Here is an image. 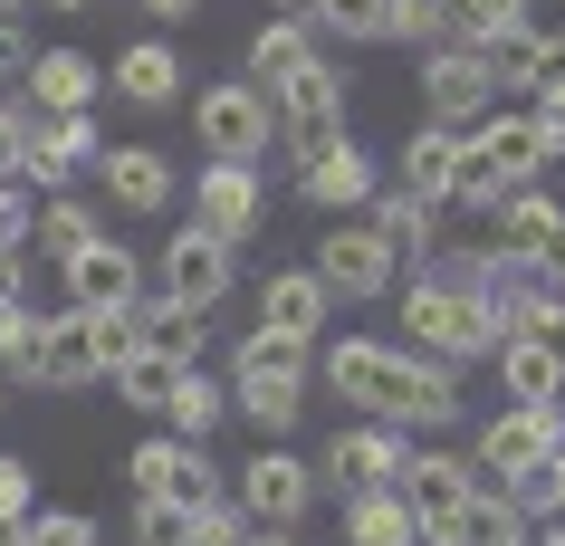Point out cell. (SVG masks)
I'll return each mask as SVG.
<instances>
[{
  "mask_svg": "<svg viewBox=\"0 0 565 546\" xmlns=\"http://www.w3.org/2000/svg\"><path fill=\"white\" fill-rule=\"evenodd\" d=\"M327 384H335V403H355V413H374V422H422V431L460 422V364L413 355V345H384V335H335Z\"/></svg>",
  "mask_w": 565,
  "mask_h": 546,
  "instance_id": "6da1fadb",
  "label": "cell"
},
{
  "mask_svg": "<svg viewBox=\"0 0 565 546\" xmlns=\"http://www.w3.org/2000/svg\"><path fill=\"white\" fill-rule=\"evenodd\" d=\"M135 345H145L135 307H125V317L58 307V317H49V335H39V374H30V384H49V394H77V384H96V374H116Z\"/></svg>",
  "mask_w": 565,
  "mask_h": 546,
  "instance_id": "7a4b0ae2",
  "label": "cell"
},
{
  "mask_svg": "<svg viewBox=\"0 0 565 546\" xmlns=\"http://www.w3.org/2000/svg\"><path fill=\"white\" fill-rule=\"evenodd\" d=\"M403 335H413V355H441V364H479V355L508 345L499 307L450 298L441 278H413V288H403Z\"/></svg>",
  "mask_w": 565,
  "mask_h": 546,
  "instance_id": "3957f363",
  "label": "cell"
},
{
  "mask_svg": "<svg viewBox=\"0 0 565 546\" xmlns=\"http://www.w3.org/2000/svg\"><path fill=\"white\" fill-rule=\"evenodd\" d=\"M192 125H202V153H221V163H259V153L278 144V106H268V87H249V77L202 87L192 96Z\"/></svg>",
  "mask_w": 565,
  "mask_h": 546,
  "instance_id": "277c9868",
  "label": "cell"
},
{
  "mask_svg": "<svg viewBox=\"0 0 565 546\" xmlns=\"http://www.w3.org/2000/svg\"><path fill=\"white\" fill-rule=\"evenodd\" d=\"M556 451H565V403H508V413L479 422L470 470L479 480H518V470H536V460H556Z\"/></svg>",
  "mask_w": 565,
  "mask_h": 546,
  "instance_id": "5b68a950",
  "label": "cell"
},
{
  "mask_svg": "<svg viewBox=\"0 0 565 546\" xmlns=\"http://www.w3.org/2000/svg\"><path fill=\"white\" fill-rule=\"evenodd\" d=\"M96 163H106V135H96L87 106H67V116H39L30 106V153H20V182H87Z\"/></svg>",
  "mask_w": 565,
  "mask_h": 546,
  "instance_id": "8992f818",
  "label": "cell"
},
{
  "mask_svg": "<svg viewBox=\"0 0 565 546\" xmlns=\"http://www.w3.org/2000/svg\"><path fill=\"white\" fill-rule=\"evenodd\" d=\"M153 298H173V307H192V317H211V307L231 298V240H211L202 221H192V231H173V240H163V269H153Z\"/></svg>",
  "mask_w": 565,
  "mask_h": 546,
  "instance_id": "52a82bcc",
  "label": "cell"
},
{
  "mask_svg": "<svg viewBox=\"0 0 565 546\" xmlns=\"http://www.w3.org/2000/svg\"><path fill=\"white\" fill-rule=\"evenodd\" d=\"M403 460H413V441H403V422H355V431H335L327 460H317V480L327 489H393L403 480Z\"/></svg>",
  "mask_w": 565,
  "mask_h": 546,
  "instance_id": "ba28073f",
  "label": "cell"
},
{
  "mask_svg": "<svg viewBox=\"0 0 565 546\" xmlns=\"http://www.w3.org/2000/svg\"><path fill=\"white\" fill-rule=\"evenodd\" d=\"M489 221H499V249H518V259H527V269L565 298V202H546V192H527V182H518Z\"/></svg>",
  "mask_w": 565,
  "mask_h": 546,
  "instance_id": "9c48e42d",
  "label": "cell"
},
{
  "mask_svg": "<svg viewBox=\"0 0 565 546\" xmlns=\"http://www.w3.org/2000/svg\"><path fill=\"white\" fill-rule=\"evenodd\" d=\"M422 106H431V125H460V135L499 106V87H489V67H479L470 39H450V49L422 58Z\"/></svg>",
  "mask_w": 565,
  "mask_h": 546,
  "instance_id": "30bf717a",
  "label": "cell"
},
{
  "mask_svg": "<svg viewBox=\"0 0 565 546\" xmlns=\"http://www.w3.org/2000/svg\"><path fill=\"white\" fill-rule=\"evenodd\" d=\"M231 499L259 517V527H298L307 499H317V460H298V451H249V470L231 480Z\"/></svg>",
  "mask_w": 565,
  "mask_h": 546,
  "instance_id": "8fae6325",
  "label": "cell"
},
{
  "mask_svg": "<svg viewBox=\"0 0 565 546\" xmlns=\"http://www.w3.org/2000/svg\"><path fill=\"white\" fill-rule=\"evenodd\" d=\"M307 259H317V288H327L335 307H364V298L393 288V249L374 240V221H364V231H327Z\"/></svg>",
  "mask_w": 565,
  "mask_h": 546,
  "instance_id": "7c38bea8",
  "label": "cell"
},
{
  "mask_svg": "<svg viewBox=\"0 0 565 546\" xmlns=\"http://www.w3.org/2000/svg\"><path fill=\"white\" fill-rule=\"evenodd\" d=\"M135 298H145V259H135L125 240H106V231H96V240L77 249V259H67V307H96V317H125Z\"/></svg>",
  "mask_w": 565,
  "mask_h": 546,
  "instance_id": "4fadbf2b",
  "label": "cell"
},
{
  "mask_svg": "<svg viewBox=\"0 0 565 546\" xmlns=\"http://www.w3.org/2000/svg\"><path fill=\"white\" fill-rule=\"evenodd\" d=\"M192 221H202L211 240H249V231H259V163H221V153H211L202 163V182H192Z\"/></svg>",
  "mask_w": 565,
  "mask_h": 546,
  "instance_id": "5bb4252c",
  "label": "cell"
},
{
  "mask_svg": "<svg viewBox=\"0 0 565 546\" xmlns=\"http://www.w3.org/2000/svg\"><path fill=\"white\" fill-rule=\"evenodd\" d=\"M470 153L499 182H536L546 173V125H536V106H489V116L470 125Z\"/></svg>",
  "mask_w": 565,
  "mask_h": 546,
  "instance_id": "9a60e30c",
  "label": "cell"
},
{
  "mask_svg": "<svg viewBox=\"0 0 565 546\" xmlns=\"http://www.w3.org/2000/svg\"><path fill=\"white\" fill-rule=\"evenodd\" d=\"M393 489H403V508L422 517V546H431V527H441V517H450V508H460V499L479 489V470H470L460 451H413Z\"/></svg>",
  "mask_w": 565,
  "mask_h": 546,
  "instance_id": "2e32d148",
  "label": "cell"
},
{
  "mask_svg": "<svg viewBox=\"0 0 565 546\" xmlns=\"http://www.w3.org/2000/svg\"><path fill=\"white\" fill-rule=\"evenodd\" d=\"M298 192L317 202V212H355V202H374V163H364V144L345 135V144L307 153V163H298Z\"/></svg>",
  "mask_w": 565,
  "mask_h": 546,
  "instance_id": "e0dca14e",
  "label": "cell"
},
{
  "mask_svg": "<svg viewBox=\"0 0 565 546\" xmlns=\"http://www.w3.org/2000/svg\"><path fill=\"white\" fill-rule=\"evenodd\" d=\"M450 163H460V125H413V135H403V163H393V192H413V202H431V212H441L450 202Z\"/></svg>",
  "mask_w": 565,
  "mask_h": 546,
  "instance_id": "ac0fdd59",
  "label": "cell"
},
{
  "mask_svg": "<svg viewBox=\"0 0 565 546\" xmlns=\"http://www.w3.org/2000/svg\"><path fill=\"white\" fill-rule=\"evenodd\" d=\"M96 87H106V67H96L87 49H39V58H30V106H39V116L96 106Z\"/></svg>",
  "mask_w": 565,
  "mask_h": 546,
  "instance_id": "d6986e66",
  "label": "cell"
},
{
  "mask_svg": "<svg viewBox=\"0 0 565 546\" xmlns=\"http://www.w3.org/2000/svg\"><path fill=\"white\" fill-rule=\"evenodd\" d=\"M431 546H527V517L508 508V489H470V499L431 527Z\"/></svg>",
  "mask_w": 565,
  "mask_h": 546,
  "instance_id": "ffe728a7",
  "label": "cell"
},
{
  "mask_svg": "<svg viewBox=\"0 0 565 546\" xmlns=\"http://www.w3.org/2000/svg\"><path fill=\"white\" fill-rule=\"evenodd\" d=\"M298 394H307V374H278V364H231V413H249L268 441L298 422Z\"/></svg>",
  "mask_w": 565,
  "mask_h": 546,
  "instance_id": "44dd1931",
  "label": "cell"
},
{
  "mask_svg": "<svg viewBox=\"0 0 565 546\" xmlns=\"http://www.w3.org/2000/svg\"><path fill=\"white\" fill-rule=\"evenodd\" d=\"M470 49H479V67H489V87H499V96H527L536 87V58H546V30H536V20H508V30H479Z\"/></svg>",
  "mask_w": 565,
  "mask_h": 546,
  "instance_id": "7402d4cb",
  "label": "cell"
},
{
  "mask_svg": "<svg viewBox=\"0 0 565 546\" xmlns=\"http://www.w3.org/2000/svg\"><path fill=\"white\" fill-rule=\"evenodd\" d=\"M307 30H317L307 10H278L268 30H249V67H239V77H249V87H288V77L317 58V49H307Z\"/></svg>",
  "mask_w": 565,
  "mask_h": 546,
  "instance_id": "603a6c76",
  "label": "cell"
},
{
  "mask_svg": "<svg viewBox=\"0 0 565 546\" xmlns=\"http://www.w3.org/2000/svg\"><path fill=\"white\" fill-rule=\"evenodd\" d=\"M96 173H106V192H116V212H163V202H173V163H163L153 144H116Z\"/></svg>",
  "mask_w": 565,
  "mask_h": 546,
  "instance_id": "cb8c5ba5",
  "label": "cell"
},
{
  "mask_svg": "<svg viewBox=\"0 0 565 546\" xmlns=\"http://www.w3.org/2000/svg\"><path fill=\"white\" fill-rule=\"evenodd\" d=\"M327 288H317V269H278L259 288V326H278V335H327Z\"/></svg>",
  "mask_w": 565,
  "mask_h": 546,
  "instance_id": "d4e9b609",
  "label": "cell"
},
{
  "mask_svg": "<svg viewBox=\"0 0 565 546\" xmlns=\"http://www.w3.org/2000/svg\"><path fill=\"white\" fill-rule=\"evenodd\" d=\"M116 96L125 106H173L182 96V58L163 49V39H135V49L116 58Z\"/></svg>",
  "mask_w": 565,
  "mask_h": 546,
  "instance_id": "484cf974",
  "label": "cell"
},
{
  "mask_svg": "<svg viewBox=\"0 0 565 546\" xmlns=\"http://www.w3.org/2000/svg\"><path fill=\"white\" fill-rule=\"evenodd\" d=\"M345 537L355 546H422V517L403 508V489H355L345 499Z\"/></svg>",
  "mask_w": 565,
  "mask_h": 546,
  "instance_id": "4316f807",
  "label": "cell"
},
{
  "mask_svg": "<svg viewBox=\"0 0 565 546\" xmlns=\"http://www.w3.org/2000/svg\"><path fill=\"white\" fill-rule=\"evenodd\" d=\"M431 231H441V212L413 202V192H384V202H374V240L393 249V269H403V259H431Z\"/></svg>",
  "mask_w": 565,
  "mask_h": 546,
  "instance_id": "83f0119b",
  "label": "cell"
},
{
  "mask_svg": "<svg viewBox=\"0 0 565 546\" xmlns=\"http://www.w3.org/2000/svg\"><path fill=\"white\" fill-rule=\"evenodd\" d=\"M182 374H192V364L182 355H163V345H135V355L116 364V394L135 403V413H163V403H173V384Z\"/></svg>",
  "mask_w": 565,
  "mask_h": 546,
  "instance_id": "f1b7e54d",
  "label": "cell"
},
{
  "mask_svg": "<svg viewBox=\"0 0 565 546\" xmlns=\"http://www.w3.org/2000/svg\"><path fill=\"white\" fill-rule=\"evenodd\" d=\"M499 374H508V394L518 403H565V364L536 345V335H508L499 345Z\"/></svg>",
  "mask_w": 565,
  "mask_h": 546,
  "instance_id": "f546056e",
  "label": "cell"
},
{
  "mask_svg": "<svg viewBox=\"0 0 565 546\" xmlns=\"http://www.w3.org/2000/svg\"><path fill=\"white\" fill-rule=\"evenodd\" d=\"M163 422H173L182 441H202V431H221V422H231V394H221L202 364H192V374L173 384V403H163Z\"/></svg>",
  "mask_w": 565,
  "mask_h": 546,
  "instance_id": "4dcf8cb0",
  "label": "cell"
},
{
  "mask_svg": "<svg viewBox=\"0 0 565 546\" xmlns=\"http://www.w3.org/2000/svg\"><path fill=\"white\" fill-rule=\"evenodd\" d=\"M39 335H49V317H39L30 298L0 307V374H10V384H30V374H39Z\"/></svg>",
  "mask_w": 565,
  "mask_h": 546,
  "instance_id": "1f68e13d",
  "label": "cell"
},
{
  "mask_svg": "<svg viewBox=\"0 0 565 546\" xmlns=\"http://www.w3.org/2000/svg\"><path fill=\"white\" fill-rule=\"evenodd\" d=\"M278 135H288V153H327V144H345V96H327V106H278Z\"/></svg>",
  "mask_w": 565,
  "mask_h": 546,
  "instance_id": "d6a6232c",
  "label": "cell"
},
{
  "mask_svg": "<svg viewBox=\"0 0 565 546\" xmlns=\"http://www.w3.org/2000/svg\"><path fill=\"white\" fill-rule=\"evenodd\" d=\"M87 240H96V212H87V202H49L39 231H30V249H39V259H58V269H67Z\"/></svg>",
  "mask_w": 565,
  "mask_h": 546,
  "instance_id": "836d02e7",
  "label": "cell"
},
{
  "mask_svg": "<svg viewBox=\"0 0 565 546\" xmlns=\"http://www.w3.org/2000/svg\"><path fill=\"white\" fill-rule=\"evenodd\" d=\"M135 546H202V508L192 499H135Z\"/></svg>",
  "mask_w": 565,
  "mask_h": 546,
  "instance_id": "e575fe53",
  "label": "cell"
},
{
  "mask_svg": "<svg viewBox=\"0 0 565 546\" xmlns=\"http://www.w3.org/2000/svg\"><path fill=\"white\" fill-rule=\"evenodd\" d=\"M508 20H527V0H441V49L479 39V30H508Z\"/></svg>",
  "mask_w": 565,
  "mask_h": 546,
  "instance_id": "d590c367",
  "label": "cell"
},
{
  "mask_svg": "<svg viewBox=\"0 0 565 546\" xmlns=\"http://www.w3.org/2000/svg\"><path fill=\"white\" fill-rule=\"evenodd\" d=\"M499 489H508V508L527 517V527L565 508V480H556V460H536V470H518V480H499Z\"/></svg>",
  "mask_w": 565,
  "mask_h": 546,
  "instance_id": "8d00e7d4",
  "label": "cell"
},
{
  "mask_svg": "<svg viewBox=\"0 0 565 546\" xmlns=\"http://www.w3.org/2000/svg\"><path fill=\"white\" fill-rule=\"evenodd\" d=\"M307 20H317V30H335V39H384L393 0H317Z\"/></svg>",
  "mask_w": 565,
  "mask_h": 546,
  "instance_id": "74e56055",
  "label": "cell"
},
{
  "mask_svg": "<svg viewBox=\"0 0 565 546\" xmlns=\"http://www.w3.org/2000/svg\"><path fill=\"white\" fill-rule=\"evenodd\" d=\"M20 546H96V517H77V508H39L30 527H20Z\"/></svg>",
  "mask_w": 565,
  "mask_h": 546,
  "instance_id": "f35d334b",
  "label": "cell"
},
{
  "mask_svg": "<svg viewBox=\"0 0 565 546\" xmlns=\"http://www.w3.org/2000/svg\"><path fill=\"white\" fill-rule=\"evenodd\" d=\"M384 39H413V49H441V0H393Z\"/></svg>",
  "mask_w": 565,
  "mask_h": 546,
  "instance_id": "ab89813d",
  "label": "cell"
},
{
  "mask_svg": "<svg viewBox=\"0 0 565 546\" xmlns=\"http://www.w3.org/2000/svg\"><path fill=\"white\" fill-rule=\"evenodd\" d=\"M30 231H39V202L20 192V173L0 182V249H30Z\"/></svg>",
  "mask_w": 565,
  "mask_h": 546,
  "instance_id": "60d3db41",
  "label": "cell"
},
{
  "mask_svg": "<svg viewBox=\"0 0 565 546\" xmlns=\"http://www.w3.org/2000/svg\"><path fill=\"white\" fill-rule=\"evenodd\" d=\"M508 335H536V345H546V355L565 364V298H536V307H527V317H518Z\"/></svg>",
  "mask_w": 565,
  "mask_h": 546,
  "instance_id": "b9f144b4",
  "label": "cell"
},
{
  "mask_svg": "<svg viewBox=\"0 0 565 546\" xmlns=\"http://www.w3.org/2000/svg\"><path fill=\"white\" fill-rule=\"evenodd\" d=\"M20 153H30V116H10V106H0V182L20 173Z\"/></svg>",
  "mask_w": 565,
  "mask_h": 546,
  "instance_id": "7bdbcfd3",
  "label": "cell"
},
{
  "mask_svg": "<svg viewBox=\"0 0 565 546\" xmlns=\"http://www.w3.org/2000/svg\"><path fill=\"white\" fill-rule=\"evenodd\" d=\"M527 96H565V30H546V58H536V87Z\"/></svg>",
  "mask_w": 565,
  "mask_h": 546,
  "instance_id": "ee69618b",
  "label": "cell"
},
{
  "mask_svg": "<svg viewBox=\"0 0 565 546\" xmlns=\"http://www.w3.org/2000/svg\"><path fill=\"white\" fill-rule=\"evenodd\" d=\"M536 125H546V163H565V96H527Z\"/></svg>",
  "mask_w": 565,
  "mask_h": 546,
  "instance_id": "f6af8a7d",
  "label": "cell"
},
{
  "mask_svg": "<svg viewBox=\"0 0 565 546\" xmlns=\"http://www.w3.org/2000/svg\"><path fill=\"white\" fill-rule=\"evenodd\" d=\"M30 460H10V451H0V508H30Z\"/></svg>",
  "mask_w": 565,
  "mask_h": 546,
  "instance_id": "bcb514c9",
  "label": "cell"
},
{
  "mask_svg": "<svg viewBox=\"0 0 565 546\" xmlns=\"http://www.w3.org/2000/svg\"><path fill=\"white\" fill-rule=\"evenodd\" d=\"M20 67H30V39H20L10 20H0V77H20Z\"/></svg>",
  "mask_w": 565,
  "mask_h": 546,
  "instance_id": "7dc6e473",
  "label": "cell"
},
{
  "mask_svg": "<svg viewBox=\"0 0 565 546\" xmlns=\"http://www.w3.org/2000/svg\"><path fill=\"white\" fill-rule=\"evenodd\" d=\"M20 259H30V249H0V307H10V298H30V288H20Z\"/></svg>",
  "mask_w": 565,
  "mask_h": 546,
  "instance_id": "c3c4849f",
  "label": "cell"
},
{
  "mask_svg": "<svg viewBox=\"0 0 565 546\" xmlns=\"http://www.w3.org/2000/svg\"><path fill=\"white\" fill-rule=\"evenodd\" d=\"M239 546H298V527H259V517H249V537Z\"/></svg>",
  "mask_w": 565,
  "mask_h": 546,
  "instance_id": "681fc988",
  "label": "cell"
},
{
  "mask_svg": "<svg viewBox=\"0 0 565 546\" xmlns=\"http://www.w3.org/2000/svg\"><path fill=\"white\" fill-rule=\"evenodd\" d=\"M527 546H565V508H556V517H536V527H527Z\"/></svg>",
  "mask_w": 565,
  "mask_h": 546,
  "instance_id": "f907efd6",
  "label": "cell"
},
{
  "mask_svg": "<svg viewBox=\"0 0 565 546\" xmlns=\"http://www.w3.org/2000/svg\"><path fill=\"white\" fill-rule=\"evenodd\" d=\"M202 0H145V20H192Z\"/></svg>",
  "mask_w": 565,
  "mask_h": 546,
  "instance_id": "816d5d0a",
  "label": "cell"
},
{
  "mask_svg": "<svg viewBox=\"0 0 565 546\" xmlns=\"http://www.w3.org/2000/svg\"><path fill=\"white\" fill-rule=\"evenodd\" d=\"M20 527H30V508H0V546H20Z\"/></svg>",
  "mask_w": 565,
  "mask_h": 546,
  "instance_id": "f5cc1de1",
  "label": "cell"
},
{
  "mask_svg": "<svg viewBox=\"0 0 565 546\" xmlns=\"http://www.w3.org/2000/svg\"><path fill=\"white\" fill-rule=\"evenodd\" d=\"M278 10H317V0H278Z\"/></svg>",
  "mask_w": 565,
  "mask_h": 546,
  "instance_id": "db71d44e",
  "label": "cell"
},
{
  "mask_svg": "<svg viewBox=\"0 0 565 546\" xmlns=\"http://www.w3.org/2000/svg\"><path fill=\"white\" fill-rule=\"evenodd\" d=\"M49 10H87V0H49Z\"/></svg>",
  "mask_w": 565,
  "mask_h": 546,
  "instance_id": "11a10c76",
  "label": "cell"
},
{
  "mask_svg": "<svg viewBox=\"0 0 565 546\" xmlns=\"http://www.w3.org/2000/svg\"><path fill=\"white\" fill-rule=\"evenodd\" d=\"M10 10H20V0H0V20H10Z\"/></svg>",
  "mask_w": 565,
  "mask_h": 546,
  "instance_id": "9f6ffc18",
  "label": "cell"
},
{
  "mask_svg": "<svg viewBox=\"0 0 565 546\" xmlns=\"http://www.w3.org/2000/svg\"><path fill=\"white\" fill-rule=\"evenodd\" d=\"M556 480H565V451H556Z\"/></svg>",
  "mask_w": 565,
  "mask_h": 546,
  "instance_id": "6f0895ef",
  "label": "cell"
},
{
  "mask_svg": "<svg viewBox=\"0 0 565 546\" xmlns=\"http://www.w3.org/2000/svg\"><path fill=\"white\" fill-rule=\"evenodd\" d=\"M0 394H10V374H0Z\"/></svg>",
  "mask_w": 565,
  "mask_h": 546,
  "instance_id": "680465c9",
  "label": "cell"
}]
</instances>
